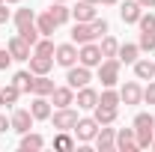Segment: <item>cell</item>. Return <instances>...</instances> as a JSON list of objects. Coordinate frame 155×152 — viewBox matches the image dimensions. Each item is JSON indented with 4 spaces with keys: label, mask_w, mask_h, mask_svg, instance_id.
Instances as JSON below:
<instances>
[{
    "label": "cell",
    "mask_w": 155,
    "mask_h": 152,
    "mask_svg": "<svg viewBox=\"0 0 155 152\" xmlns=\"http://www.w3.org/2000/svg\"><path fill=\"white\" fill-rule=\"evenodd\" d=\"M134 134H137V149H149L155 140V116L137 114L134 116Z\"/></svg>",
    "instance_id": "6da1fadb"
},
{
    "label": "cell",
    "mask_w": 155,
    "mask_h": 152,
    "mask_svg": "<svg viewBox=\"0 0 155 152\" xmlns=\"http://www.w3.org/2000/svg\"><path fill=\"white\" fill-rule=\"evenodd\" d=\"M119 60L116 57H104L98 63V81H101V87H116V81H119Z\"/></svg>",
    "instance_id": "7a4b0ae2"
},
{
    "label": "cell",
    "mask_w": 155,
    "mask_h": 152,
    "mask_svg": "<svg viewBox=\"0 0 155 152\" xmlns=\"http://www.w3.org/2000/svg\"><path fill=\"white\" fill-rule=\"evenodd\" d=\"M51 122H54L57 131H72L78 125V111H72V107H57L51 114Z\"/></svg>",
    "instance_id": "3957f363"
},
{
    "label": "cell",
    "mask_w": 155,
    "mask_h": 152,
    "mask_svg": "<svg viewBox=\"0 0 155 152\" xmlns=\"http://www.w3.org/2000/svg\"><path fill=\"white\" fill-rule=\"evenodd\" d=\"M101 48H98L96 42H87V45H81V51H78V63L81 66H87V69H98V63H101Z\"/></svg>",
    "instance_id": "277c9868"
},
{
    "label": "cell",
    "mask_w": 155,
    "mask_h": 152,
    "mask_svg": "<svg viewBox=\"0 0 155 152\" xmlns=\"http://www.w3.org/2000/svg\"><path fill=\"white\" fill-rule=\"evenodd\" d=\"M90 81H93V72H90L87 66H81V63H78V66H69V75H66V84H69L72 90H81V87H87Z\"/></svg>",
    "instance_id": "5b68a950"
},
{
    "label": "cell",
    "mask_w": 155,
    "mask_h": 152,
    "mask_svg": "<svg viewBox=\"0 0 155 152\" xmlns=\"http://www.w3.org/2000/svg\"><path fill=\"white\" fill-rule=\"evenodd\" d=\"M54 63L57 66H75L78 63V48H75V42H69V45H57V51H54Z\"/></svg>",
    "instance_id": "8992f818"
},
{
    "label": "cell",
    "mask_w": 155,
    "mask_h": 152,
    "mask_svg": "<svg viewBox=\"0 0 155 152\" xmlns=\"http://www.w3.org/2000/svg\"><path fill=\"white\" fill-rule=\"evenodd\" d=\"M93 39H98V36H96V30H93L90 21H78L75 27H72V42H75V45H87V42H93Z\"/></svg>",
    "instance_id": "52a82bcc"
},
{
    "label": "cell",
    "mask_w": 155,
    "mask_h": 152,
    "mask_svg": "<svg viewBox=\"0 0 155 152\" xmlns=\"http://www.w3.org/2000/svg\"><path fill=\"white\" fill-rule=\"evenodd\" d=\"M12 131H18V134H27L30 128H33V114L30 111H24V107H18L15 114H12Z\"/></svg>",
    "instance_id": "ba28073f"
},
{
    "label": "cell",
    "mask_w": 155,
    "mask_h": 152,
    "mask_svg": "<svg viewBox=\"0 0 155 152\" xmlns=\"http://www.w3.org/2000/svg\"><path fill=\"white\" fill-rule=\"evenodd\" d=\"M75 104L81 107V111H93V107L98 104V93H96V90H90V84H87V87H81V90H78Z\"/></svg>",
    "instance_id": "9c48e42d"
},
{
    "label": "cell",
    "mask_w": 155,
    "mask_h": 152,
    "mask_svg": "<svg viewBox=\"0 0 155 152\" xmlns=\"http://www.w3.org/2000/svg\"><path fill=\"white\" fill-rule=\"evenodd\" d=\"M72 131H75L78 140H93V137H96V131H98V122L93 119V116H87V119H78V125L72 128Z\"/></svg>",
    "instance_id": "30bf717a"
},
{
    "label": "cell",
    "mask_w": 155,
    "mask_h": 152,
    "mask_svg": "<svg viewBox=\"0 0 155 152\" xmlns=\"http://www.w3.org/2000/svg\"><path fill=\"white\" fill-rule=\"evenodd\" d=\"M51 101H54V107H72V104H75V90H72L69 84H66V87H54Z\"/></svg>",
    "instance_id": "8fae6325"
},
{
    "label": "cell",
    "mask_w": 155,
    "mask_h": 152,
    "mask_svg": "<svg viewBox=\"0 0 155 152\" xmlns=\"http://www.w3.org/2000/svg\"><path fill=\"white\" fill-rule=\"evenodd\" d=\"M96 146H98V152H110V149H116V131L101 125V128L96 131Z\"/></svg>",
    "instance_id": "7c38bea8"
},
{
    "label": "cell",
    "mask_w": 155,
    "mask_h": 152,
    "mask_svg": "<svg viewBox=\"0 0 155 152\" xmlns=\"http://www.w3.org/2000/svg\"><path fill=\"white\" fill-rule=\"evenodd\" d=\"M116 149H122V152H134L137 149L134 128H119V131H116Z\"/></svg>",
    "instance_id": "4fadbf2b"
},
{
    "label": "cell",
    "mask_w": 155,
    "mask_h": 152,
    "mask_svg": "<svg viewBox=\"0 0 155 152\" xmlns=\"http://www.w3.org/2000/svg\"><path fill=\"white\" fill-rule=\"evenodd\" d=\"M119 15H122L125 24H137V18L143 15V6H140L137 0H125V3L119 6Z\"/></svg>",
    "instance_id": "5bb4252c"
},
{
    "label": "cell",
    "mask_w": 155,
    "mask_h": 152,
    "mask_svg": "<svg viewBox=\"0 0 155 152\" xmlns=\"http://www.w3.org/2000/svg\"><path fill=\"white\" fill-rule=\"evenodd\" d=\"M30 114H33V119H51V101L45 98V95H36L33 98V104H30Z\"/></svg>",
    "instance_id": "9a60e30c"
},
{
    "label": "cell",
    "mask_w": 155,
    "mask_h": 152,
    "mask_svg": "<svg viewBox=\"0 0 155 152\" xmlns=\"http://www.w3.org/2000/svg\"><path fill=\"white\" fill-rule=\"evenodd\" d=\"M119 98H122V104H140V98H143V90L137 87L134 81H128V84L119 90Z\"/></svg>",
    "instance_id": "2e32d148"
},
{
    "label": "cell",
    "mask_w": 155,
    "mask_h": 152,
    "mask_svg": "<svg viewBox=\"0 0 155 152\" xmlns=\"http://www.w3.org/2000/svg\"><path fill=\"white\" fill-rule=\"evenodd\" d=\"M6 48H9V54H12V60H30V45H27V42H24L21 36H12Z\"/></svg>",
    "instance_id": "e0dca14e"
},
{
    "label": "cell",
    "mask_w": 155,
    "mask_h": 152,
    "mask_svg": "<svg viewBox=\"0 0 155 152\" xmlns=\"http://www.w3.org/2000/svg\"><path fill=\"white\" fill-rule=\"evenodd\" d=\"M116 114H119V107H104V104H96V107H93V119H96L98 125L116 122Z\"/></svg>",
    "instance_id": "ac0fdd59"
},
{
    "label": "cell",
    "mask_w": 155,
    "mask_h": 152,
    "mask_svg": "<svg viewBox=\"0 0 155 152\" xmlns=\"http://www.w3.org/2000/svg\"><path fill=\"white\" fill-rule=\"evenodd\" d=\"M54 66V57H45V54H33L30 57V72L33 75H48Z\"/></svg>",
    "instance_id": "d6986e66"
},
{
    "label": "cell",
    "mask_w": 155,
    "mask_h": 152,
    "mask_svg": "<svg viewBox=\"0 0 155 152\" xmlns=\"http://www.w3.org/2000/svg\"><path fill=\"white\" fill-rule=\"evenodd\" d=\"M72 18H75V21H93V18H96V3L81 0L75 9H72Z\"/></svg>",
    "instance_id": "ffe728a7"
},
{
    "label": "cell",
    "mask_w": 155,
    "mask_h": 152,
    "mask_svg": "<svg viewBox=\"0 0 155 152\" xmlns=\"http://www.w3.org/2000/svg\"><path fill=\"white\" fill-rule=\"evenodd\" d=\"M54 93V81L48 75H33V95H51Z\"/></svg>",
    "instance_id": "44dd1931"
},
{
    "label": "cell",
    "mask_w": 155,
    "mask_h": 152,
    "mask_svg": "<svg viewBox=\"0 0 155 152\" xmlns=\"http://www.w3.org/2000/svg\"><path fill=\"white\" fill-rule=\"evenodd\" d=\"M45 146V137L42 134H33V131H27V134H21V149L24 152H36Z\"/></svg>",
    "instance_id": "7402d4cb"
},
{
    "label": "cell",
    "mask_w": 155,
    "mask_h": 152,
    "mask_svg": "<svg viewBox=\"0 0 155 152\" xmlns=\"http://www.w3.org/2000/svg\"><path fill=\"white\" fill-rule=\"evenodd\" d=\"M137 54H140V48H137V45H119L116 60H119V63H125V66H134V63H137Z\"/></svg>",
    "instance_id": "603a6c76"
},
{
    "label": "cell",
    "mask_w": 155,
    "mask_h": 152,
    "mask_svg": "<svg viewBox=\"0 0 155 152\" xmlns=\"http://www.w3.org/2000/svg\"><path fill=\"white\" fill-rule=\"evenodd\" d=\"M134 75L140 78V81H152V78H155V63H152V60H140V57H137Z\"/></svg>",
    "instance_id": "cb8c5ba5"
},
{
    "label": "cell",
    "mask_w": 155,
    "mask_h": 152,
    "mask_svg": "<svg viewBox=\"0 0 155 152\" xmlns=\"http://www.w3.org/2000/svg\"><path fill=\"white\" fill-rule=\"evenodd\" d=\"M98 104H104V107H119L122 98H119V93H116L114 87H104V90L98 93Z\"/></svg>",
    "instance_id": "d4e9b609"
},
{
    "label": "cell",
    "mask_w": 155,
    "mask_h": 152,
    "mask_svg": "<svg viewBox=\"0 0 155 152\" xmlns=\"http://www.w3.org/2000/svg\"><path fill=\"white\" fill-rule=\"evenodd\" d=\"M18 95H21V90L15 84H6V87L0 90V104H3V107H12V104L18 101Z\"/></svg>",
    "instance_id": "484cf974"
},
{
    "label": "cell",
    "mask_w": 155,
    "mask_h": 152,
    "mask_svg": "<svg viewBox=\"0 0 155 152\" xmlns=\"http://www.w3.org/2000/svg\"><path fill=\"white\" fill-rule=\"evenodd\" d=\"M48 15L57 21V24H66V21L72 18V9L66 6V3H51V9H48Z\"/></svg>",
    "instance_id": "4316f807"
},
{
    "label": "cell",
    "mask_w": 155,
    "mask_h": 152,
    "mask_svg": "<svg viewBox=\"0 0 155 152\" xmlns=\"http://www.w3.org/2000/svg\"><path fill=\"white\" fill-rule=\"evenodd\" d=\"M36 27H39V33H42V36H54V30H57L60 24L45 12V15H39V18H36Z\"/></svg>",
    "instance_id": "83f0119b"
},
{
    "label": "cell",
    "mask_w": 155,
    "mask_h": 152,
    "mask_svg": "<svg viewBox=\"0 0 155 152\" xmlns=\"http://www.w3.org/2000/svg\"><path fill=\"white\" fill-rule=\"evenodd\" d=\"M12 84L18 87L21 93H33V72H18L12 78Z\"/></svg>",
    "instance_id": "f1b7e54d"
},
{
    "label": "cell",
    "mask_w": 155,
    "mask_h": 152,
    "mask_svg": "<svg viewBox=\"0 0 155 152\" xmlns=\"http://www.w3.org/2000/svg\"><path fill=\"white\" fill-rule=\"evenodd\" d=\"M98 48H101V57H116V51H119V42H116L114 36H107V33H104Z\"/></svg>",
    "instance_id": "f546056e"
},
{
    "label": "cell",
    "mask_w": 155,
    "mask_h": 152,
    "mask_svg": "<svg viewBox=\"0 0 155 152\" xmlns=\"http://www.w3.org/2000/svg\"><path fill=\"white\" fill-rule=\"evenodd\" d=\"M18 36L24 39L30 48H33V45L39 42V27H36V24H27V27H21V30H18Z\"/></svg>",
    "instance_id": "4dcf8cb0"
},
{
    "label": "cell",
    "mask_w": 155,
    "mask_h": 152,
    "mask_svg": "<svg viewBox=\"0 0 155 152\" xmlns=\"http://www.w3.org/2000/svg\"><path fill=\"white\" fill-rule=\"evenodd\" d=\"M27 24H36V12H33V9H18V12H15V27H27Z\"/></svg>",
    "instance_id": "1f68e13d"
},
{
    "label": "cell",
    "mask_w": 155,
    "mask_h": 152,
    "mask_svg": "<svg viewBox=\"0 0 155 152\" xmlns=\"http://www.w3.org/2000/svg\"><path fill=\"white\" fill-rule=\"evenodd\" d=\"M137 48H140V51H155V30H140Z\"/></svg>",
    "instance_id": "d6a6232c"
},
{
    "label": "cell",
    "mask_w": 155,
    "mask_h": 152,
    "mask_svg": "<svg viewBox=\"0 0 155 152\" xmlns=\"http://www.w3.org/2000/svg\"><path fill=\"white\" fill-rule=\"evenodd\" d=\"M33 48H36V54H45V57H54V51H57V45H54L51 39H42V42H36Z\"/></svg>",
    "instance_id": "836d02e7"
},
{
    "label": "cell",
    "mask_w": 155,
    "mask_h": 152,
    "mask_svg": "<svg viewBox=\"0 0 155 152\" xmlns=\"http://www.w3.org/2000/svg\"><path fill=\"white\" fill-rule=\"evenodd\" d=\"M54 146H57V149H72V146H75V140L69 137V131H60L57 137H54Z\"/></svg>",
    "instance_id": "e575fe53"
},
{
    "label": "cell",
    "mask_w": 155,
    "mask_h": 152,
    "mask_svg": "<svg viewBox=\"0 0 155 152\" xmlns=\"http://www.w3.org/2000/svg\"><path fill=\"white\" fill-rule=\"evenodd\" d=\"M137 24H140V30H155V15L152 12H143V15L137 18Z\"/></svg>",
    "instance_id": "d590c367"
},
{
    "label": "cell",
    "mask_w": 155,
    "mask_h": 152,
    "mask_svg": "<svg viewBox=\"0 0 155 152\" xmlns=\"http://www.w3.org/2000/svg\"><path fill=\"white\" fill-rule=\"evenodd\" d=\"M90 24H93V30H96V36H104V33H107V21H104V18H98V15H96V18L90 21Z\"/></svg>",
    "instance_id": "8d00e7d4"
},
{
    "label": "cell",
    "mask_w": 155,
    "mask_h": 152,
    "mask_svg": "<svg viewBox=\"0 0 155 152\" xmlns=\"http://www.w3.org/2000/svg\"><path fill=\"white\" fill-rule=\"evenodd\" d=\"M12 66V54H9V48H0V72H6Z\"/></svg>",
    "instance_id": "74e56055"
},
{
    "label": "cell",
    "mask_w": 155,
    "mask_h": 152,
    "mask_svg": "<svg viewBox=\"0 0 155 152\" xmlns=\"http://www.w3.org/2000/svg\"><path fill=\"white\" fill-rule=\"evenodd\" d=\"M143 101H149V104H155V81H149V87L143 90Z\"/></svg>",
    "instance_id": "f35d334b"
},
{
    "label": "cell",
    "mask_w": 155,
    "mask_h": 152,
    "mask_svg": "<svg viewBox=\"0 0 155 152\" xmlns=\"http://www.w3.org/2000/svg\"><path fill=\"white\" fill-rule=\"evenodd\" d=\"M9 21V9H6V0L0 3V24H6Z\"/></svg>",
    "instance_id": "ab89813d"
},
{
    "label": "cell",
    "mask_w": 155,
    "mask_h": 152,
    "mask_svg": "<svg viewBox=\"0 0 155 152\" xmlns=\"http://www.w3.org/2000/svg\"><path fill=\"white\" fill-rule=\"evenodd\" d=\"M9 128H12V122H9V119H6V116L0 114V134H3V131H9Z\"/></svg>",
    "instance_id": "60d3db41"
},
{
    "label": "cell",
    "mask_w": 155,
    "mask_h": 152,
    "mask_svg": "<svg viewBox=\"0 0 155 152\" xmlns=\"http://www.w3.org/2000/svg\"><path fill=\"white\" fill-rule=\"evenodd\" d=\"M137 3H140L143 9H152V6H155V0H137Z\"/></svg>",
    "instance_id": "b9f144b4"
},
{
    "label": "cell",
    "mask_w": 155,
    "mask_h": 152,
    "mask_svg": "<svg viewBox=\"0 0 155 152\" xmlns=\"http://www.w3.org/2000/svg\"><path fill=\"white\" fill-rule=\"evenodd\" d=\"M101 3H107V6H114V3H119V0H101Z\"/></svg>",
    "instance_id": "7bdbcfd3"
},
{
    "label": "cell",
    "mask_w": 155,
    "mask_h": 152,
    "mask_svg": "<svg viewBox=\"0 0 155 152\" xmlns=\"http://www.w3.org/2000/svg\"><path fill=\"white\" fill-rule=\"evenodd\" d=\"M87 3H101V0H87Z\"/></svg>",
    "instance_id": "ee69618b"
},
{
    "label": "cell",
    "mask_w": 155,
    "mask_h": 152,
    "mask_svg": "<svg viewBox=\"0 0 155 152\" xmlns=\"http://www.w3.org/2000/svg\"><path fill=\"white\" fill-rule=\"evenodd\" d=\"M51 3H66V0H51Z\"/></svg>",
    "instance_id": "f6af8a7d"
},
{
    "label": "cell",
    "mask_w": 155,
    "mask_h": 152,
    "mask_svg": "<svg viewBox=\"0 0 155 152\" xmlns=\"http://www.w3.org/2000/svg\"><path fill=\"white\" fill-rule=\"evenodd\" d=\"M6 3H21V0H6Z\"/></svg>",
    "instance_id": "bcb514c9"
},
{
    "label": "cell",
    "mask_w": 155,
    "mask_h": 152,
    "mask_svg": "<svg viewBox=\"0 0 155 152\" xmlns=\"http://www.w3.org/2000/svg\"><path fill=\"white\" fill-rule=\"evenodd\" d=\"M0 3H3V0H0Z\"/></svg>",
    "instance_id": "7dc6e473"
}]
</instances>
